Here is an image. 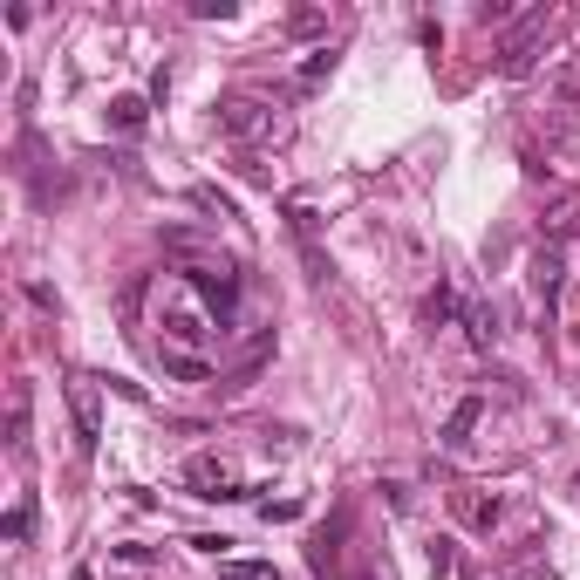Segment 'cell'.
<instances>
[{"label": "cell", "instance_id": "1", "mask_svg": "<svg viewBox=\"0 0 580 580\" xmlns=\"http://www.w3.org/2000/svg\"><path fill=\"white\" fill-rule=\"evenodd\" d=\"M157 328H164V348H185V355H198V348L212 342V314L192 308V287L185 280L157 294Z\"/></svg>", "mask_w": 580, "mask_h": 580}, {"label": "cell", "instance_id": "2", "mask_svg": "<svg viewBox=\"0 0 580 580\" xmlns=\"http://www.w3.org/2000/svg\"><path fill=\"white\" fill-rule=\"evenodd\" d=\"M185 492H192V499H212V505L253 499V485L239 478V464L219 458V451H192V458H185Z\"/></svg>", "mask_w": 580, "mask_h": 580}, {"label": "cell", "instance_id": "3", "mask_svg": "<svg viewBox=\"0 0 580 580\" xmlns=\"http://www.w3.org/2000/svg\"><path fill=\"white\" fill-rule=\"evenodd\" d=\"M178 280L198 294V308L219 321V335H232V321H239V273L232 267H185Z\"/></svg>", "mask_w": 580, "mask_h": 580}, {"label": "cell", "instance_id": "4", "mask_svg": "<svg viewBox=\"0 0 580 580\" xmlns=\"http://www.w3.org/2000/svg\"><path fill=\"white\" fill-rule=\"evenodd\" d=\"M219 130L239 137V144H273V137H287V116L273 103H253V96H226L219 103Z\"/></svg>", "mask_w": 580, "mask_h": 580}, {"label": "cell", "instance_id": "5", "mask_svg": "<svg viewBox=\"0 0 580 580\" xmlns=\"http://www.w3.org/2000/svg\"><path fill=\"white\" fill-rule=\"evenodd\" d=\"M540 35H546V7H526L519 21H512V35L499 48V76L505 82H526L540 69Z\"/></svg>", "mask_w": 580, "mask_h": 580}, {"label": "cell", "instance_id": "6", "mask_svg": "<svg viewBox=\"0 0 580 580\" xmlns=\"http://www.w3.org/2000/svg\"><path fill=\"white\" fill-rule=\"evenodd\" d=\"M62 396H69V417H76L82 458H96V451H103V396H96V383H89V376H69Z\"/></svg>", "mask_w": 580, "mask_h": 580}, {"label": "cell", "instance_id": "7", "mask_svg": "<svg viewBox=\"0 0 580 580\" xmlns=\"http://www.w3.org/2000/svg\"><path fill=\"white\" fill-rule=\"evenodd\" d=\"M478 417H485V396H458L451 417H444V430H437V444H444V451H464L471 430H478Z\"/></svg>", "mask_w": 580, "mask_h": 580}, {"label": "cell", "instance_id": "8", "mask_svg": "<svg viewBox=\"0 0 580 580\" xmlns=\"http://www.w3.org/2000/svg\"><path fill=\"white\" fill-rule=\"evenodd\" d=\"M342 533H348V512H335L321 533L308 540V560H314V574H335V560H342Z\"/></svg>", "mask_w": 580, "mask_h": 580}, {"label": "cell", "instance_id": "9", "mask_svg": "<svg viewBox=\"0 0 580 580\" xmlns=\"http://www.w3.org/2000/svg\"><path fill=\"white\" fill-rule=\"evenodd\" d=\"M157 369L171 383H212V362L205 355H185V348H164V342H157Z\"/></svg>", "mask_w": 580, "mask_h": 580}, {"label": "cell", "instance_id": "10", "mask_svg": "<svg viewBox=\"0 0 580 580\" xmlns=\"http://www.w3.org/2000/svg\"><path fill=\"white\" fill-rule=\"evenodd\" d=\"M451 512H458L464 526H499V492L485 499V492H451Z\"/></svg>", "mask_w": 580, "mask_h": 580}, {"label": "cell", "instance_id": "11", "mask_svg": "<svg viewBox=\"0 0 580 580\" xmlns=\"http://www.w3.org/2000/svg\"><path fill=\"white\" fill-rule=\"evenodd\" d=\"M7 451L28 458V383H14V396H7Z\"/></svg>", "mask_w": 580, "mask_h": 580}, {"label": "cell", "instance_id": "12", "mask_svg": "<svg viewBox=\"0 0 580 580\" xmlns=\"http://www.w3.org/2000/svg\"><path fill=\"white\" fill-rule=\"evenodd\" d=\"M533 294H540V308L553 314V301H560V246H546L540 260H533Z\"/></svg>", "mask_w": 580, "mask_h": 580}, {"label": "cell", "instance_id": "13", "mask_svg": "<svg viewBox=\"0 0 580 580\" xmlns=\"http://www.w3.org/2000/svg\"><path fill=\"white\" fill-rule=\"evenodd\" d=\"M144 116H151V103H144V96H116V103H110V130L137 137V130H144Z\"/></svg>", "mask_w": 580, "mask_h": 580}, {"label": "cell", "instance_id": "14", "mask_svg": "<svg viewBox=\"0 0 580 580\" xmlns=\"http://www.w3.org/2000/svg\"><path fill=\"white\" fill-rule=\"evenodd\" d=\"M0 533H7V540L21 546L28 540V533H35V492H21V499L7 505V519H0Z\"/></svg>", "mask_w": 580, "mask_h": 580}, {"label": "cell", "instance_id": "15", "mask_svg": "<svg viewBox=\"0 0 580 580\" xmlns=\"http://www.w3.org/2000/svg\"><path fill=\"white\" fill-rule=\"evenodd\" d=\"M219 580H280L273 560H219Z\"/></svg>", "mask_w": 580, "mask_h": 580}, {"label": "cell", "instance_id": "16", "mask_svg": "<svg viewBox=\"0 0 580 580\" xmlns=\"http://www.w3.org/2000/svg\"><path fill=\"white\" fill-rule=\"evenodd\" d=\"M424 321H430V328H444V321H458V294H451L444 280L430 287V301H424Z\"/></svg>", "mask_w": 580, "mask_h": 580}, {"label": "cell", "instance_id": "17", "mask_svg": "<svg viewBox=\"0 0 580 580\" xmlns=\"http://www.w3.org/2000/svg\"><path fill=\"white\" fill-rule=\"evenodd\" d=\"M464 335H471V348H492V308H464Z\"/></svg>", "mask_w": 580, "mask_h": 580}, {"label": "cell", "instance_id": "18", "mask_svg": "<svg viewBox=\"0 0 580 580\" xmlns=\"http://www.w3.org/2000/svg\"><path fill=\"white\" fill-rule=\"evenodd\" d=\"M424 560H430V574H437V580L458 574V553H451V540H430V546H424Z\"/></svg>", "mask_w": 580, "mask_h": 580}, {"label": "cell", "instance_id": "19", "mask_svg": "<svg viewBox=\"0 0 580 580\" xmlns=\"http://www.w3.org/2000/svg\"><path fill=\"white\" fill-rule=\"evenodd\" d=\"M328 69H335V55H328V48H314L308 62H301V89H321V82H328Z\"/></svg>", "mask_w": 580, "mask_h": 580}, {"label": "cell", "instance_id": "20", "mask_svg": "<svg viewBox=\"0 0 580 580\" xmlns=\"http://www.w3.org/2000/svg\"><path fill=\"white\" fill-rule=\"evenodd\" d=\"M192 205H205V212H219V219H232V198H226V192H212V185H198V192H192Z\"/></svg>", "mask_w": 580, "mask_h": 580}, {"label": "cell", "instance_id": "21", "mask_svg": "<svg viewBox=\"0 0 580 580\" xmlns=\"http://www.w3.org/2000/svg\"><path fill=\"white\" fill-rule=\"evenodd\" d=\"M198 21H232V0H192Z\"/></svg>", "mask_w": 580, "mask_h": 580}, {"label": "cell", "instance_id": "22", "mask_svg": "<svg viewBox=\"0 0 580 580\" xmlns=\"http://www.w3.org/2000/svg\"><path fill=\"white\" fill-rule=\"evenodd\" d=\"M192 546H198V553H212V560H219V553H226V546H232V540H226V533H198V540H192Z\"/></svg>", "mask_w": 580, "mask_h": 580}, {"label": "cell", "instance_id": "23", "mask_svg": "<svg viewBox=\"0 0 580 580\" xmlns=\"http://www.w3.org/2000/svg\"><path fill=\"white\" fill-rule=\"evenodd\" d=\"M574 499H580V478H574Z\"/></svg>", "mask_w": 580, "mask_h": 580}]
</instances>
